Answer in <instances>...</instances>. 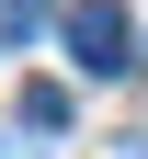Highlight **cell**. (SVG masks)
I'll use <instances>...</instances> for the list:
<instances>
[{
    "mask_svg": "<svg viewBox=\"0 0 148 159\" xmlns=\"http://www.w3.org/2000/svg\"><path fill=\"white\" fill-rule=\"evenodd\" d=\"M69 57H80L91 80L125 68V11H114V0H80V11H69Z\"/></svg>",
    "mask_w": 148,
    "mask_h": 159,
    "instance_id": "cell-1",
    "label": "cell"
}]
</instances>
